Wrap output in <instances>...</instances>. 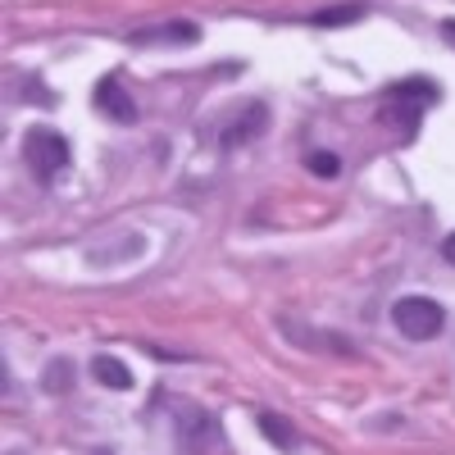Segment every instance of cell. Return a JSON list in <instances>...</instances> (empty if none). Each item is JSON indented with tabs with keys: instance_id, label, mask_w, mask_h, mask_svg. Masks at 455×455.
<instances>
[{
	"instance_id": "obj_1",
	"label": "cell",
	"mask_w": 455,
	"mask_h": 455,
	"mask_svg": "<svg viewBox=\"0 0 455 455\" xmlns=\"http://www.w3.org/2000/svg\"><path fill=\"white\" fill-rule=\"evenodd\" d=\"M392 323L410 341H433L446 328V310L437 306L433 296H401L396 306H392Z\"/></svg>"
},
{
	"instance_id": "obj_4",
	"label": "cell",
	"mask_w": 455,
	"mask_h": 455,
	"mask_svg": "<svg viewBox=\"0 0 455 455\" xmlns=\"http://www.w3.org/2000/svg\"><path fill=\"white\" fill-rule=\"evenodd\" d=\"M92 100H96L100 114H109L114 124H137V100L128 96V87L119 78H100L96 92H92Z\"/></svg>"
},
{
	"instance_id": "obj_12",
	"label": "cell",
	"mask_w": 455,
	"mask_h": 455,
	"mask_svg": "<svg viewBox=\"0 0 455 455\" xmlns=\"http://www.w3.org/2000/svg\"><path fill=\"white\" fill-rule=\"evenodd\" d=\"M442 259H446V264H455V233L442 242Z\"/></svg>"
},
{
	"instance_id": "obj_8",
	"label": "cell",
	"mask_w": 455,
	"mask_h": 455,
	"mask_svg": "<svg viewBox=\"0 0 455 455\" xmlns=\"http://www.w3.org/2000/svg\"><path fill=\"white\" fill-rule=\"evenodd\" d=\"M92 373H96V383H100V387H114V392H128V387H132V373H128L124 360L100 355V360L92 364Z\"/></svg>"
},
{
	"instance_id": "obj_13",
	"label": "cell",
	"mask_w": 455,
	"mask_h": 455,
	"mask_svg": "<svg viewBox=\"0 0 455 455\" xmlns=\"http://www.w3.org/2000/svg\"><path fill=\"white\" fill-rule=\"evenodd\" d=\"M442 36H446V42L455 46V19H442Z\"/></svg>"
},
{
	"instance_id": "obj_3",
	"label": "cell",
	"mask_w": 455,
	"mask_h": 455,
	"mask_svg": "<svg viewBox=\"0 0 455 455\" xmlns=\"http://www.w3.org/2000/svg\"><path fill=\"white\" fill-rule=\"evenodd\" d=\"M178 446H182L187 455H205L210 446H219V424L210 419L205 410L182 405V410H178Z\"/></svg>"
},
{
	"instance_id": "obj_9",
	"label": "cell",
	"mask_w": 455,
	"mask_h": 455,
	"mask_svg": "<svg viewBox=\"0 0 455 455\" xmlns=\"http://www.w3.org/2000/svg\"><path fill=\"white\" fill-rule=\"evenodd\" d=\"M369 14V5H360V0H351V5H332V10H319L310 14L315 28H347V23H360Z\"/></svg>"
},
{
	"instance_id": "obj_2",
	"label": "cell",
	"mask_w": 455,
	"mask_h": 455,
	"mask_svg": "<svg viewBox=\"0 0 455 455\" xmlns=\"http://www.w3.org/2000/svg\"><path fill=\"white\" fill-rule=\"evenodd\" d=\"M23 156H28V164H32L36 178H42V182H55V178L68 169L73 150H68V141H64L55 128H32V132L23 137Z\"/></svg>"
},
{
	"instance_id": "obj_14",
	"label": "cell",
	"mask_w": 455,
	"mask_h": 455,
	"mask_svg": "<svg viewBox=\"0 0 455 455\" xmlns=\"http://www.w3.org/2000/svg\"><path fill=\"white\" fill-rule=\"evenodd\" d=\"M92 455H114V451H92Z\"/></svg>"
},
{
	"instance_id": "obj_6",
	"label": "cell",
	"mask_w": 455,
	"mask_h": 455,
	"mask_svg": "<svg viewBox=\"0 0 455 455\" xmlns=\"http://www.w3.org/2000/svg\"><path fill=\"white\" fill-rule=\"evenodd\" d=\"M132 42L137 46H156V42H201V28L196 23H160V28H141L132 32Z\"/></svg>"
},
{
	"instance_id": "obj_7",
	"label": "cell",
	"mask_w": 455,
	"mask_h": 455,
	"mask_svg": "<svg viewBox=\"0 0 455 455\" xmlns=\"http://www.w3.org/2000/svg\"><path fill=\"white\" fill-rule=\"evenodd\" d=\"M255 424H259V433L269 437L274 446H283V451H291V446H296V428L283 419V414H274V410H259V414H255Z\"/></svg>"
},
{
	"instance_id": "obj_10",
	"label": "cell",
	"mask_w": 455,
	"mask_h": 455,
	"mask_svg": "<svg viewBox=\"0 0 455 455\" xmlns=\"http://www.w3.org/2000/svg\"><path fill=\"white\" fill-rule=\"evenodd\" d=\"M306 169H310L315 178H337V173H341V160L332 156V150H310V156H306Z\"/></svg>"
},
{
	"instance_id": "obj_11",
	"label": "cell",
	"mask_w": 455,
	"mask_h": 455,
	"mask_svg": "<svg viewBox=\"0 0 455 455\" xmlns=\"http://www.w3.org/2000/svg\"><path fill=\"white\" fill-rule=\"evenodd\" d=\"M68 373H73V364H68V360H55V364L46 369V392H64V387H68Z\"/></svg>"
},
{
	"instance_id": "obj_5",
	"label": "cell",
	"mask_w": 455,
	"mask_h": 455,
	"mask_svg": "<svg viewBox=\"0 0 455 455\" xmlns=\"http://www.w3.org/2000/svg\"><path fill=\"white\" fill-rule=\"evenodd\" d=\"M264 128H269V109L264 105H246L242 114H237V124H228L223 132H219V146H246V141H255V137H264Z\"/></svg>"
}]
</instances>
